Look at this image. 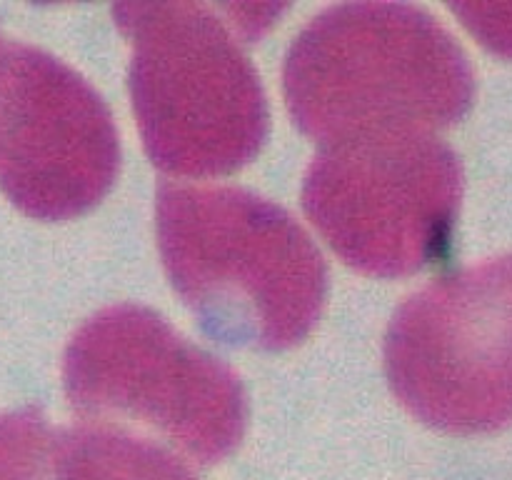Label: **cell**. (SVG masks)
Returning a JSON list of instances; mask_svg holds the SVG:
<instances>
[{"label": "cell", "mask_w": 512, "mask_h": 480, "mask_svg": "<svg viewBox=\"0 0 512 480\" xmlns=\"http://www.w3.org/2000/svg\"><path fill=\"white\" fill-rule=\"evenodd\" d=\"M155 225L170 283L218 343L285 350L318 325L328 268L280 205L243 188L163 180Z\"/></svg>", "instance_id": "6da1fadb"}, {"label": "cell", "mask_w": 512, "mask_h": 480, "mask_svg": "<svg viewBox=\"0 0 512 480\" xmlns=\"http://www.w3.org/2000/svg\"><path fill=\"white\" fill-rule=\"evenodd\" d=\"M295 125L320 145L435 133L473 105V70L453 35L403 3L335 5L293 40L283 68Z\"/></svg>", "instance_id": "7a4b0ae2"}, {"label": "cell", "mask_w": 512, "mask_h": 480, "mask_svg": "<svg viewBox=\"0 0 512 480\" xmlns=\"http://www.w3.org/2000/svg\"><path fill=\"white\" fill-rule=\"evenodd\" d=\"M113 15L133 48L128 85L150 160L183 178L248 165L268 138V100L215 8L120 3Z\"/></svg>", "instance_id": "3957f363"}, {"label": "cell", "mask_w": 512, "mask_h": 480, "mask_svg": "<svg viewBox=\"0 0 512 480\" xmlns=\"http://www.w3.org/2000/svg\"><path fill=\"white\" fill-rule=\"evenodd\" d=\"M63 383L83 423L148 430L195 465L228 458L248 425L238 375L143 305L85 320L65 348Z\"/></svg>", "instance_id": "277c9868"}, {"label": "cell", "mask_w": 512, "mask_h": 480, "mask_svg": "<svg viewBox=\"0 0 512 480\" xmlns=\"http://www.w3.org/2000/svg\"><path fill=\"white\" fill-rule=\"evenodd\" d=\"M463 168L435 133H380L320 145L303 208L343 263L405 278L445 260L458 223Z\"/></svg>", "instance_id": "5b68a950"}, {"label": "cell", "mask_w": 512, "mask_h": 480, "mask_svg": "<svg viewBox=\"0 0 512 480\" xmlns=\"http://www.w3.org/2000/svg\"><path fill=\"white\" fill-rule=\"evenodd\" d=\"M395 398L443 433L512 420V258L455 270L410 295L385 335Z\"/></svg>", "instance_id": "8992f818"}, {"label": "cell", "mask_w": 512, "mask_h": 480, "mask_svg": "<svg viewBox=\"0 0 512 480\" xmlns=\"http://www.w3.org/2000/svg\"><path fill=\"white\" fill-rule=\"evenodd\" d=\"M120 143L98 90L35 45L0 35V190L25 215L70 220L113 188Z\"/></svg>", "instance_id": "52a82bcc"}, {"label": "cell", "mask_w": 512, "mask_h": 480, "mask_svg": "<svg viewBox=\"0 0 512 480\" xmlns=\"http://www.w3.org/2000/svg\"><path fill=\"white\" fill-rule=\"evenodd\" d=\"M55 473L58 480H198L163 445L100 423H80L60 435Z\"/></svg>", "instance_id": "ba28073f"}, {"label": "cell", "mask_w": 512, "mask_h": 480, "mask_svg": "<svg viewBox=\"0 0 512 480\" xmlns=\"http://www.w3.org/2000/svg\"><path fill=\"white\" fill-rule=\"evenodd\" d=\"M53 433L38 408L0 413V480H48Z\"/></svg>", "instance_id": "9c48e42d"}]
</instances>
